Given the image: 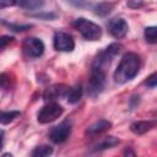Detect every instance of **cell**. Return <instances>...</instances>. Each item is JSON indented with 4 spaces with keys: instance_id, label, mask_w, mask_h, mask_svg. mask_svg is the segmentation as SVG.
<instances>
[{
    "instance_id": "obj_10",
    "label": "cell",
    "mask_w": 157,
    "mask_h": 157,
    "mask_svg": "<svg viewBox=\"0 0 157 157\" xmlns=\"http://www.w3.org/2000/svg\"><path fill=\"white\" fill-rule=\"evenodd\" d=\"M67 88L69 87L66 85H63V83L52 85L48 88H45V91L43 93V98L45 102H54L61 97H65Z\"/></svg>"
},
{
    "instance_id": "obj_14",
    "label": "cell",
    "mask_w": 157,
    "mask_h": 157,
    "mask_svg": "<svg viewBox=\"0 0 157 157\" xmlns=\"http://www.w3.org/2000/svg\"><path fill=\"white\" fill-rule=\"evenodd\" d=\"M82 92H83L82 86H81V85H75V86L67 88L65 97H66V99H67L69 103L74 104V103H77V102L81 99V97H82Z\"/></svg>"
},
{
    "instance_id": "obj_3",
    "label": "cell",
    "mask_w": 157,
    "mask_h": 157,
    "mask_svg": "<svg viewBox=\"0 0 157 157\" xmlns=\"http://www.w3.org/2000/svg\"><path fill=\"white\" fill-rule=\"evenodd\" d=\"M121 48H123V45L119 44V43H112V44H109L103 52H101L94 58V60L92 63V67L104 70L107 66H109V64L112 63L113 58L117 56L120 53Z\"/></svg>"
},
{
    "instance_id": "obj_12",
    "label": "cell",
    "mask_w": 157,
    "mask_h": 157,
    "mask_svg": "<svg viewBox=\"0 0 157 157\" xmlns=\"http://www.w3.org/2000/svg\"><path fill=\"white\" fill-rule=\"evenodd\" d=\"M110 126H112L110 121H108L105 119H99V120H97L96 123H93L92 125H90L87 128L86 134H88V135H97V134L107 131L108 129H110Z\"/></svg>"
},
{
    "instance_id": "obj_23",
    "label": "cell",
    "mask_w": 157,
    "mask_h": 157,
    "mask_svg": "<svg viewBox=\"0 0 157 157\" xmlns=\"http://www.w3.org/2000/svg\"><path fill=\"white\" fill-rule=\"evenodd\" d=\"M156 72H153L146 81H145V85L147 86V87H150V88H155L156 87V85H157V78H156Z\"/></svg>"
},
{
    "instance_id": "obj_29",
    "label": "cell",
    "mask_w": 157,
    "mask_h": 157,
    "mask_svg": "<svg viewBox=\"0 0 157 157\" xmlns=\"http://www.w3.org/2000/svg\"><path fill=\"white\" fill-rule=\"evenodd\" d=\"M1 117H2V112L0 110V123H1Z\"/></svg>"
},
{
    "instance_id": "obj_26",
    "label": "cell",
    "mask_w": 157,
    "mask_h": 157,
    "mask_svg": "<svg viewBox=\"0 0 157 157\" xmlns=\"http://www.w3.org/2000/svg\"><path fill=\"white\" fill-rule=\"evenodd\" d=\"M16 5V0H0V10Z\"/></svg>"
},
{
    "instance_id": "obj_25",
    "label": "cell",
    "mask_w": 157,
    "mask_h": 157,
    "mask_svg": "<svg viewBox=\"0 0 157 157\" xmlns=\"http://www.w3.org/2000/svg\"><path fill=\"white\" fill-rule=\"evenodd\" d=\"M34 17H40V18H44V20H53V18H55L56 17V15L55 13H53V12H44V13H36V15H33Z\"/></svg>"
},
{
    "instance_id": "obj_2",
    "label": "cell",
    "mask_w": 157,
    "mask_h": 157,
    "mask_svg": "<svg viewBox=\"0 0 157 157\" xmlns=\"http://www.w3.org/2000/svg\"><path fill=\"white\" fill-rule=\"evenodd\" d=\"M72 25H74L75 29L86 40H98L102 37V28L97 23H94L85 17L76 18Z\"/></svg>"
},
{
    "instance_id": "obj_17",
    "label": "cell",
    "mask_w": 157,
    "mask_h": 157,
    "mask_svg": "<svg viewBox=\"0 0 157 157\" xmlns=\"http://www.w3.org/2000/svg\"><path fill=\"white\" fill-rule=\"evenodd\" d=\"M112 9H113V4L104 1V2H101V4H97L96 5L94 12L97 15H99V16H105V15H108L112 11Z\"/></svg>"
},
{
    "instance_id": "obj_18",
    "label": "cell",
    "mask_w": 157,
    "mask_h": 157,
    "mask_svg": "<svg viewBox=\"0 0 157 157\" xmlns=\"http://www.w3.org/2000/svg\"><path fill=\"white\" fill-rule=\"evenodd\" d=\"M144 34H145L146 42H148V43H151V44H155V43H156V40H157V39H156V38H157V28H156L155 26L146 27Z\"/></svg>"
},
{
    "instance_id": "obj_21",
    "label": "cell",
    "mask_w": 157,
    "mask_h": 157,
    "mask_svg": "<svg viewBox=\"0 0 157 157\" xmlns=\"http://www.w3.org/2000/svg\"><path fill=\"white\" fill-rule=\"evenodd\" d=\"M11 86L10 83V77L6 74H0V87L4 90H9Z\"/></svg>"
},
{
    "instance_id": "obj_11",
    "label": "cell",
    "mask_w": 157,
    "mask_h": 157,
    "mask_svg": "<svg viewBox=\"0 0 157 157\" xmlns=\"http://www.w3.org/2000/svg\"><path fill=\"white\" fill-rule=\"evenodd\" d=\"M120 142V140L115 136H105L103 137L101 141L96 142L93 146H92V151L93 152H98V151H104V150H108V148H112L114 146H117L118 144Z\"/></svg>"
},
{
    "instance_id": "obj_9",
    "label": "cell",
    "mask_w": 157,
    "mask_h": 157,
    "mask_svg": "<svg viewBox=\"0 0 157 157\" xmlns=\"http://www.w3.org/2000/svg\"><path fill=\"white\" fill-rule=\"evenodd\" d=\"M108 29H109V33L114 38L120 39V38H124L126 36L128 29H129V26H128V22L124 18L117 17V18H113V20L109 21Z\"/></svg>"
},
{
    "instance_id": "obj_24",
    "label": "cell",
    "mask_w": 157,
    "mask_h": 157,
    "mask_svg": "<svg viewBox=\"0 0 157 157\" xmlns=\"http://www.w3.org/2000/svg\"><path fill=\"white\" fill-rule=\"evenodd\" d=\"M126 4L131 9H137V7L144 6V0H128Z\"/></svg>"
},
{
    "instance_id": "obj_6",
    "label": "cell",
    "mask_w": 157,
    "mask_h": 157,
    "mask_svg": "<svg viewBox=\"0 0 157 157\" xmlns=\"http://www.w3.org/2000/svg\"><path fill=\"white\" fill-rule=\"evenodd\" d=\"M44 43L37 37H27L22 42V50L28 58H39L44 53Z\"/></svg>"
},
{
    "instance_id": "obj_8",
    "label": "cell",
    "mask_w": 157,
    "mask_h": 157,
    "mask_svg": "<svg viewBox=\"0 0 157 157\" xmlns=\"http://www.w3.org/2000/svg\"><path fill=\"white\" fill-rule=\"evenodd\" d=\"M53 45L59 52H72L75 48V40L71 37V34L59 31L54 33Z\"/></svg>"
},
{
    "instance_id": "obj_1",
    "label": "cell",
    "mask_w": 157,
    "mask_h": 157,
    "mask_svg": "<svg viewBox=\"0 0 157 157\" xmlns=\"http://www.w3.org/2000/svg\"><path fill=\"white\" fill-rule=\"evenodd\" d=\"M141 67V59L134 52H128L123 55L118 67L114 71L113 78L117 83H125L132 80L140 71Z\"/></svg>"
},
{
    "instance_id": "obj_13",
    "label": "cell",
    "mask_w": 157,
    "mask_h": 157,
    "mask_svg": "<svg viewBox=\"0 0 157 157\" xmlns=\"http://www.w3.org/2000/svg\"><path fill=\"white\" fill-rule=\"evenodd\" d=\"M155 126V121L151 120H140V121H135L130 125V130L136 134V135H142L147 131H150L152 128Z\"/></svg>"
},
{
    "instance_id": "obj_22",
    "label": "cell",
    "mask_w": 157,
    "mask_h": 157,
    "mask_svg": "<svg viewBox=\"0 0 157 157\" xmlns=\"http://www.w3.org/2000/svg\"><path fill=\"white\" fill-rule=\"evenodd\" d=\"M13 40V37L11 36H1L0 37V53Z\"/></svg>"
},
{
    "instance_id": "obj_5",
    "label": "cell",
    "mask_w": 157,
    "mask_h": 157,
    "mask_svg": "<svg viewBox=\"0 0 157 157\" xmlns=\"http://www.w3.org/2000/svg\"><path fill=\"white\" fill-rule=\"evenodd\" d=\"M64 113V108L55 103V102H48L37 114V119L40 124H48L54 120H56L61 114Z\"/></svg>"
},
{
    "instance_id": "obj_27",
    "label": "cell",
    "mask_w": 157,
    "mask_h": 157,
    "mask_svg": "<svg viewBox=\"0 0 157 157\" xmlns=\"http://www.w3.org/2000/svg\"><path fill=\"white\" fill-rule=\"evenodd\" d=\"M2 144H4V130L0 129V150L2 147Z\"/></svg>"
},
{
    "instance_id": "obj_19",
    "label": "cell",
    "mask_w": 157,
    "mask_h": 157,
    "mask_svg": "<svg viewBox=\"0 0 157 157\" xmlns=\"http://www.w3.org/2000/svg\"><path fill=\"white\" fill-rule=\"evenodd\" d=\"M20 112L18 110H10V112H2V117H1V123L2 124H7L10 121H12L13 119H16L17 117H20Z\"/></svg>"
},
{
    "instance_id": "obj_4",
    "label": "cell",
    "mask_w": 157,
    "mask_h": 157,
    "mask_svg": "<svg viewBox=\"0 0 157 157\" xmlns=\"http://www.w3.org/2000/svg\"><path fill=\"white\" fill-rule=\"evenodd\" d=\"M105 85V72L102 69L92 67L91 76L87 83V93L90 97H97L104 88Z\"/></svg>"
},
{
    "instance_id": "obj_15",
    "label": "cell",
    "mask_w": 157,
    "mask_h": 157,
    "mask_svg": "<svg viewBox=\"0 0 157 157\" xmlns=\"http://www.w3.org/2000/svg\"><path fill=\"white\" fill-rule=\"evenodd\" d=\"M16 4L25 10H39L44 6V0H16Z\"/></svg>"
},
{
    "instance_id": "obj_20",
    "label": "cell",
    "mask_w": 157,
    "mask_h": 157,
    "mask_svg": "<svg viewBox=\"0 0 157 157\" xmlns=\"http://www.w3.org/2000/svg\"><path fill=\"white\" fill-rule=\"evenodd\" d=\"M6 26H9L12 31H16V32H21V31H26L28 28L32 27V25H15V23H9V22H4Z\"/></svg>"
},
{
    "instance_id": "obj_28",
    "label": "cell",
    "mask_w": 157,
    "mask_h": 157,
    "mask_svg": "<svg viewBox=\"0 0 157 157\" xmlns=\"http://www.w3.org/2000/svg\"><path fill=\"white\" fill-rule=\"evenodd\" d=\"M124 155H135L132 151H128V150H125V152H124Z\"/></svg>"
},
{
    "instance_id": "obj_7",
    "label": "cell",
    "mask_w": 157,
    "mask_h": 157,
    "mask_svg": "<svg viewBox=\"0 0 157 157\" xmlns=\"http://www.w3.org/2000/svg\"><path fill=\"white\" fill-rule=\"evenodd\" d=\"M71 134V123L69 120L61 121L59 125H55L49 131V139L54 144H63L67 140Z\"/></svg>"
},
{
    "instance_id": "obj_16",
    "label": "cell",
    "mask_w": 157,
    "mask_h": 157,
    "mask_svg": "<svg viewBox=\"0 0 157 157\" xmlns=\"http://www.w3.org/2000/svg\"><path fill=\"white\" fill-rule=\"evenodd\" d=\"M52 153H53V147L52 146H48V145L37 146L32 151V156L33 157H47V156H50Z\"/></svg>"
}]
</instances>
